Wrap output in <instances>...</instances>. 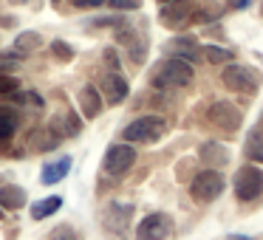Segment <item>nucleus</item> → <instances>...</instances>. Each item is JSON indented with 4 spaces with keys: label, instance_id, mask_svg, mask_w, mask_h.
Returning <instances> with one entry per match:
<instances>
[{
    "label": "nucleus",
    "instance_id": "nucleus-1",
    "mask_svg": "<svg viewBox=\"0 0 263 240\" xmlns=\"http://www.w3.org/2000/svg\"><path fill=\"white\" fill-rule=\"evenodd\" d=\"M193 82V65L178 57H170L153 71V85L161 88H184Z\"/></svg>",
    "mask_w": 263,
    "mask_h": 240
},
{
    "label": "nucleus",
    "instance_id": "nucleus-2",
    "mask_svg": "<svg viewBox=\"0 0 263 240\" xmlns=\"http://www.w3.org/2000/svg\"><path fill=\"white\" fill-rule=\"evenodd\" d=\"M190 192H193V198L198 201V204H212V201H215L218 195L223 192V178H221V172H218L215 167H206V170H201L198 175L193 178V184H190Z\"/></svg>",
    "mask_w": 263,
    "mask_h": 240
},
{
    "label": "nucleus",
    "instance_id": "nucleus-3",
    "mask_svg": "<svg viewBox=\"0 0 263 240\" xmlns=\"http://www.w3.org/2000/svg\"><path fill=\"white\" fill-rule=\"evenodd\" d=\"M221 82L229 91H240V93H255L260 88V74L249 65H227L221 74Z\"/></svg>",
    "mask_w": 263,
    "mask_h": 240
},
{
    "label": "nucleus",
    "instance_id": "nucleus-4",
    "mask_svg": "<svg viewBox=\"0 0 263 240\" xmlns=\"http://www.w3.org/2000/svg\"><path fill=\"white\" fill-rule=\"evenodd\" d=\"M161 130H164V119H159V116H139L136 122H130V125L122 130V138L125 142H156V138L161 136Z\"/></svg>",
    "mask_w": 263,
    "mask_h": 240
},
{
    "label": "nucleus",
    "instance_id": "nucleus-5",
    "mask_svg": "<svg viewBox=\"0 0 263 240\" xmlns=\"http://www.w3.org/2000/svg\"><path fill=\"white\" fill-rule=\"evenodd\" d=\"M235 195L240 201H255L263 195V170L260 167H240L235 175Z\"/></svg>",
    "mask_w": 263,
    "mask_h": 240
},
{
    "label": "nucleus",
    "instance_id": "nucleus-6",
    "mask_svg": "<svg viewBox=\"0 0 263 240\" xmlns=\"http://www.w3.org/2000/svg\"><path fill=\"white\" fill-rule=\"evenodd\" d=\"M133 161H136V147H130V144H114L105 153L102 167L108 175H122V172H127L133 167Z\"/></svg>",
    "mask_w": 263,
    "mask_h": 240
},
{
    "label": "nucleus",
    "instance_id": "nucleus-7",
    "mask_svg": "<svg viewBox=\"0 0 263 240\" xmlns=\"http://www.w3.org/2000/svg\"><path fill=\"white\" fill-rule=\"evenodd\" d=\"M190 20H195L193 0H167V6L161 9V23L170 26V29H181Z\"/></svg>",
    "mask_w": 263,
    "mask_h": 240
},
{
    "label": "nucleus",
    "instance_id": "nucleus-8",
    "mask_svg": "<svg viewBox=\"0 0 263 240\" xmlns=\"http://www.w3.org/2000/svg\"><path fill=\"white\" fill-rule=\"evenodd\" d=\"M210 122L218 127V130L235 133L240 127V110L235 108L232 102H215L210 108Z\"/></svg>",
    "mask_w": 263,
    "mask_h": 240
},
{
    "label": "nucleus",
    "instance_id": "nucleus-9",
    "mask_svg": "<svg viewBox=\"0 0 263 240\" xmlns=\"http://www.w3.org/2000/svg\"><path fill=\"white\" fill-rule=\"evenodd\" d=\"M167 234H170V217L167 215H147L136 226L139 240H164Z\"/></svg>",
    "mask_w": 263,
    "mask_h": 240
},
{
    "label": "nucleus",
    "instance_id": "nucleus-10",
    "mask_svg": "<svg viewBox=\"0 0 263 240\" xmlns=\"http://www.w3.org/2000/svg\"><path fill=\"white\" fill-rule=\"evenodd\" d=\"M167 51L184 63H198L201 59V46L195 43V37H176V40H170Z\"/></svg>",
    "mask_w": 263,
    "mask_h": 240
},
{
    "label": "nucleus",
    "instance_id": "nucleus-11",
    "mask_svg": "<svg viewBox=\"0 0 263 240\" xmlns=\"http://www.w3.org/2000/svg\"><path fill=\"white\" fill-rule=\"evenodd\" d=\"M102 93H105V99H108L110 105L125 102V99H127V82H125V76H119L116 71H114V74H105Z\"/></svg>",
    "mask_w": 263,
    "mask_h": 240
},
{
    "label": "nucleus",
    "instance_id": "nucleus-12",
    "mask_svg": "<svg viewBox=\"0 0 263 240\" xmlns=\"http://www.w3.org/2000/svg\"><path fill=\"white\" fill-rule=\"evenodd\" d=\"M26 144H29V150H54L60 144V133H54L51 127H34V130L29 133V138H26Z\"/></svg>",
    "mask_w": 263,
    "mask_h": 240
},
{
    "label": "nucleus",
    "instance_id": "nucleus-13",
    "mask_svg": "<svg viewBox=\"0 0 263 240\" xmlns=\"http://www.w3.org/2000/svg\"><path fill=\"white\" fill-rule=\"evenodd\" d=\"M23 204H26V189L23 187L0 181V206H3V209H20Z\"/></svg>",
    "mask_w": 263,
    "mask_h": 240
},
{
    "label": "nucleus",
    "instance_id": "nucleus-14",
    "mask_svg": "<svg viewBox=\"0 0 263 240\" xmlns=\"http://www.w3.org/2000/svg\"><path fill=\"white\" fill-rule=\"evenodd\" d=\"M80 108H82V116L85 119H97L99 113H102V96H99L97 88L85 85L80 91Z\"/></svg>",
    "mask_w": 263,
    "mask_h": 240
},
{
    "label": "nucleus",
    "instance_id": "nucleus-15",
    "mask_svg": "<svg viewBox=\"0 0 263 240\" xmlns=\"http://www.w3.org/2000/svg\"><path fill=\"white\" fill-rule=\"evenodd\" d=\"M68 170H71V158H57V161H51V164H46L40 181L43 184H60L68 175Z\"/></svg>",
    "mask_w": 263,
    "mask_h": 240
},
{
    "label": "nucleus",
    "instance_id": "nucleus-16",
    "mask_svg": "<svg viewBox=\"0 0 263 240\" xmlns=\"http://www.w3.org/2000/svg\"><path fill=\"white\" fill-rule=\"evenodd\" d=\"M198 155H201V161L210 164V167H221V164H227V161H229L227 150H223L221 144H215V142H206L204 147H201Z\"/></svg>",
    "mask_w": 263,
    "mask_h": 240
},
{
    "label": "nucleus",
    "instance_id": "nucleus-17",
    "mask_svg": "<svg viewBox=\"0 0 263 240\" xmlns=\"http://www.w3.org/2000/svg\"><path fill=\"white\" fill-rule=\"evenodd\" d=\"M246 155L255 158L257 164H263V127H255L246 138Z\"/></svg>",
    "mask_w": 263,
    "mask_h": 240
},
{
    "label": "nucleus",
    "instance_id": "nucleus-18",
    "mask_svg": "<svg viewBox=\"0 0 263 240\" xmlns=\"http://www.w3.org/2000/svg\"><path fill=\"white\" fill-rule=\"evenodd\" d=\"M60 206H63V201H60L57 195H54V198L40 201V204H34V206H31V217H34V221H43V217L54 215V212H57Z\"/></svg>",
    "mask_w": 263,
    "mask_h": 240
},
{
    "label": "nucleus",
    "instance_id": "nucleus-19",
    "mask_svg": "<svg viewBox=\"0 0 263 240\" xmlns=\"http://www.w3.org/2000/svg\"><path fill=\"white\" fill-rule=\"evenodd\" d=\"M201 57H204L206 63H212V65H221V63H227V59H232V51L218 48V46H204L201 48Z\"/></svg>",
    "mask_w": 263,
    "mask_h": 240
},
{
    "label": "nucleus",
    "instance_id": "nucleus-20",
    "mask_svg": "<svg viewBox=\"0 0 263 240\" xmlns=\"http://www.w3.org/2000/svg\"><path fill=\"white\" fill-rule=\"evenodd\" d=\"M14 127H17V119L12 113H0V144H6L14 136Z\"/></svg>",
    "mask_w": 263,
    "mask_h": 240
},
{
    "label": "nucleus",
    "instance_id": "nucleus-21",
    "mask_svg": "<svg viewBox=\"0 0 263 240\" xmlns=\"http://www.w3.org/2000/svg\"><path fill=\"white\" fill-rule=\"evenodd\" d=\"M20 65H23V59H20V54H17V51H3V54H0V74L17 71Z\"/></svg>",
    "mask_w": 263,
    "mask_h": 240
},
{
    "label": "nucleus",
    "instance_id": "nucleus-22",
    "mask_svg": "<svg viewBox=\"0 0 263 240\" xmlns=\"http://www.w3.org/2000/svg\"><path fill=\"white\" fill-rule=\"evenodd\" d=\"M40 34H34V31H26V34L17 37V51H34V48H40Z\"/></svg>",
    "mask_w": 263,
    "mask_h": 240
},
{
    "label": "nucleus",
    "instance_id": "nucleus-23",
    "mask_svg": "<svg viewBox=\"0 0 263 240\" xmlns=\"http://www.w3.org/2000/svg\"><path fill=\"white\" fill-rule=\"evenodd\" d=\"M51 54H54L57 59H71V57H74V48L65 46L63 40H54V43H51Z\"/></svg>",
    "mask_w": 263,
    "mask_h": 240
},
{
    "label": "nucleus",
    "instance_id": "nucleus-24",
    "mask_svg": "<svg viewBox=\"0 0 263 240\" xmlns=\"http://www.w3.org/2000/svg\"><path fill=\"white\" fill-rule=\"evenodd\" d=\"M221 12H223L221 6H212V3H210V6L201 9L198 17H195V20H201V23H210V20H218V17H221Z\"/></svg>",
    "mask_w": 263,
    "mask_h": 240
},
{
    "label": "nucleus",
    "instance_id": "nucleus-25",
    "mask_svg": "<svg viewBox=\"0 0 263 240\" xmlns=\"http://www.w3.org/2000/svg\"><path fill=\"white\" fill-rule=\"evenodd\" d=\"M110 9H119V12H133V9L142 6V0H108Z\"/></svg>",
    "mask_w": 263,
    "mask_h": 240
},
{
    "label": "nucleus",
    "instance_id": "nucleus-26",
    "mask_svg": "<svg viewBox=\"0 0 263 240\" xmlns=\"http://www.w3.org/2000/svg\"><path fill=\"white\" fill-rule=\"evenodd\" d=\"M65 133H68V136H77V133H80V116H77L74 110L65 113Z\"/></svg>",
    "mask_w": 263,
    "mask_h": 240
},
{
    "label": "nucleus",
    "instance_id": "nucleus-27",
    "mask_svg": "<svg viewBox=\"0 0 263 240\" xmlns=\"http://www.w3.org/2000/svg\"><path fill=\"white\" fill-rule=\"evenodd\" d=\"M48 240H77V232H74L71 226H57Z\"/></svg>",
    "mask_w": 263,
    "mask_h": 240
},
{
    "label": "nucleus",
    "instance_id": "nucleus-28",
    "mask_svg": "<svg viewBox=\"0 0 263 240\" xmlns=\"http://www.w3.org/2000/svg\"><path fill=\"white\" fill-rule=\"evenodd\" d=\"M14 88H17V79H14V76L0 74V96H3V93H12Z\"/></svg>",
    "mask_w": 263,
    "mask_h": 240
},
{
    "label": "nucleus",
    "instance_id": "nucleus-29",
    "mask_svg": "<svg viewBox=\"0 0 263 240\" xmlns=\"http://www.w3.org/2000/svg\"><path fill=\"white\" fill-rule=\"evenodd\" d=\"M102 3H108V0H74L77 9H97V6H102Z\"/></svg>",
    "mask_w": 263,
    "mask_h": 240
},
{
    "label": "nucleus",
    "instance_id": "nucleus-30",
    "mask_svg": "<svg viewBox=\"0 0 263 240\" xmlns=\"http://www.w3.org/2000/svg\"><path fill=\"white\" fill-rule=\"evenodd\" d=\"M105 59H108V65H110V68H119V57H116V51H110V48H108V51H105Z\"/></svg>",
    "mask_w": 263,
    "mask_h": 240
},
{
    "label": "nucleus",
    "instance_id": "nucleus-31",
    "mask_svg": "<svg viewBox=\"0 0 263 240\" xmlns=\"http://www.w3.org/2000/svg\"><path fill=\"white\" fill-rule=\"evenodd\" d=\"M0 26H14V20L12 17H3V20H0Z\"/></svg>",
    "mask_w": 263,
    "mask_h": 240
},
{
    "label": "nucleus",
    "instance_id": "nucleus-32",
    "mask_svg": "<svg viewBox=\"0 0 263 240\" xmlns=\"http://www.w3.org/2000/svg\"><path fill=\"white\" fill-rule=\"evenodd\" d=\"M229 240H252V237H243V234H235V237H229Z\"/></svg>",
    "mask_w": 263,
    "mask_h": 240
},
{
    "label": "nucleus",
    "instance_id": "nucleus-33",
    "mask_svg": "<svg viewBox=\"0 0 263 240\" xmlns=\"http://www.w3.org/2000/svg\"><path fill=\"white\" fill-rule=\"evenodd\" d=\"M54 3H60V0H54Z\"/></svg>",
    "mask_w": 263,
    "mask_h": 240
},
{
    "label": "nucleus",
    "instance_id": "nucleus-34",
    "mask_svg": "<svg viewBox=\"0 0 263 240\" xmlns=\"http://www.w3.org/2000/svg\"><path fill=\"white\" fill-rule=\"evenodd\" d=\"M161 3H167V0H161Z\"/></svg>",
    "mask_w": 263,
    "mask_h": 240
},
{
    "label": "nucleus",
    "instance_id": "nucleus-35",
    "mask_svg": "<svg viewBox=\"0 0 263 240\" xmlns=\"http://www.w3.org/2000/svg\"><path fill=\"white\" fill-rule=\"evenodd\" d=\"M0 217H3V212H0Z\"/></svg>",
    "mask_w": 263,
    "mask_h": 240
}]
</instances>
